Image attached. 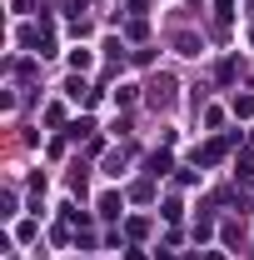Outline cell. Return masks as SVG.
Masks as SVG:
<instances>
[]
</instances>
